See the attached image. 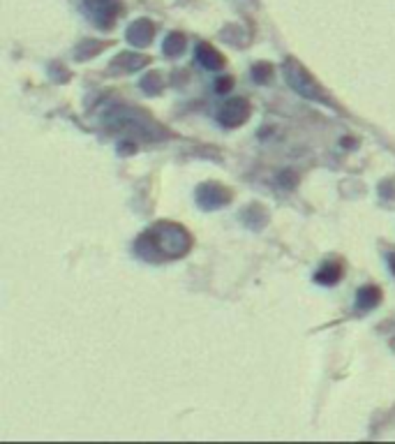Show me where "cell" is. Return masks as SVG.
Listing matches in <instances>:
<instances>
[{
    "label": "cell",
    "mask_w": 395,
    "mask_h": 444,
    "mask_svg": "<svg viewBox=\"0 0 395 444\" xmlns=\"http://www.w3.org/2000/svg\"><path fill=\"white\" fill-rule=\"evenodd\" d=\"M139 246H148L146 257H164V259H178L192 246V236L176 222H159L139 239Z\"/></svg>",
    "instance_id": "1"
},
{
    "label": "cell",
    "mask_w": 395,
    "mask_h": 444,
    "mask_svg": "<svg viewBox=\"0 0 395 444\" xmlns=\"http://www.w3.org/2000/svg\"><path fill=\"white\" fill-rule=\"evenodd\" d=\"M381 301V289L374 287V284H367V287L358 289V296H356V303L360 310H370L374 305H379Z\"/></svg>",
    "instance_id": "9"
},
{
    "label": "cell",
    "mask_w": 395,
    "mask_h": 444,
    "mask_svg": "<svg viewBox=\"0 0 395 444\" xmlns=\"http://www.w3.org/2000/svg\"><path fill=\"white\" fill-rule=\"evenodd\" d=\"M388 264H391V268H393V273H395V253L388 257Z\"/></svg>",
    "instance_id": "14"
},
{
    "label": "cell",
    "mask_w": 395,
    "mask_h": 444,
    "mask_svg": "<svg viewBox=\"0 0 395 444\" xmlns=\"http://www.w3.org/2000/svg\"><path fill=\"white\" fill-rule=\"evenodd\" d=\"M270 74H273V65H268V62H261V65L254 67V79L256 81L266 83V81H270Z\"/></svg>",
    "instance_id": "11"
},
{
    "label": "cell",
    "mask_w": 395,
    "mask_h": 444,
    "mask_svg": "<svg viewBox=\"0 0 395 444\" xmlns=\"http://www.w3.org/2000/svg\"><path fill=\"white\" fill-rule=\"evenodd\" d=\"M197 199L201 201V206L218 208V206H225L227 201L231 199V192H229L227 187L218 185V183H206L197 190Z\"/></svg>",
    "instance_id": "5"
},
{
    "label": "cell",
    "mask_w": 395,
    "mask_h": 444,
    "mask_svg": "<svg viewBox=\"0 0 395 444\" xmlns=\"http://www.w3.org/2000/svg\"><path fill=\"white\" fill-rule=\"evenodd\" d=\"M88 14L93 17V21L100 28H109L114 26V21L118 17V0H83Z\"/></svg>",
    "instance_id": "4"
},
{
    "label": "cell",
    "mask_w": 395,
    "mask_h": 444,
    "mask_svg": "<svg viewBox=\"0 0 395 444\" xmlns=\"http://www.w3.org/2000/svg\"><path fill=\"white\" fill-rule=\"evenodd\" d=\"M284 72V79L289 81V86L296 90V93H301L303 97H310V100H319V102H326L324 97V90L319 88V83L312 79V74L305 69L301 62L289 58L287 62H284L282 67Z\"/></svg>",
    "instance_id": "2"
},
{
    "label": "cell",
    "mask_w": 395,
    "mask_h": 444,
    "mask_svg": "<svg viewBox=\"0 0 395 444\" xmlns=\"http://www.w3.org/2000/svg\"><path fill=\"white\" fill-rule=\"evenodd\" d=\"M249 111H252V107H249L245 97H231V100L222 104L218 118L225 128H238V125H243L249 118Z\"/></svg>",
    "instance_id": "3"
},
{
    "label": "cell",
    "mask_w": 395,
    "mask_h": 444,
    "mask_svg": "<svg viewBox=\"0 0 395 444\" xmlns=\"http://www.w3.org/2000/svg\"><path fill=\"white\" fill-rule=\"evenodd\" d=\"M185 51V37L180 33H171L164 42V53L166 56H180Z\"/></svg>",
    "instance_id": "10"
},
{
    "label": "cell",
    "mask_w": 395,
    "mask_h": 444,
    "mask_svg": "<svg viewBox=\"0 0 395 444\" xmlns=\"http://www.w3.org/2000/svg\"><path fill=\"white\" fill-rule=\"evenodd\" d=\"M152 33H155V28H152L150 21L148 19H139L128 28V40L134 46H146L152 40Z\"/></svg>",
    "instance_id": "6"
},
{
    "label": "cell",
    "mask_w": 395,
    "mask_h": 444,
    "mask_svg": "<svg viewBox=\"0 0 395 444\" xmlns=\"http://www.w3.org/2000/svg\"><path fill=\"white\" fill-rule=\"evenodd\" d=\"M197 56H199V62L206 69H222V65H225L222 53L213 44H208V42H204V44L197 46Z\"/></svg>",
    "instance_id": "7"
},
{
    "label": "cell",
    "mask_w": 395,
    "mask_h": 444,
    "mask_svg": "<svg viewBox=\"0 0 395 444\" xmlns=\"http://www.w3.org/2000/svg\"><path fill=\"white\" fill-rule=\"evenodd\" d=\"M342 262H337V259H328L324 264L322 268L317 271V275H315V280L317 282H322V284H335L340 278H342Z\"/></svg>",
    "instance_id": "8"
},
{
    "label": "cell",
    "mask_w": 395,
    "mask_h": 444,
    "mask_svg": "<svg viewBox=\"0 0 395 444\" xmlns=\"http://www.w3.org/2000/svg\"><path fill=\"white\" fill-rule=\"evenodd\" d=\"M231 86H234V79H231V76H225V79H220L218 83H215V88H218L220 93H227V90H231Z\"/></svg>",
    "instance_id": "13"
},
{
    "label": "cell",
    "mask_w": 395,
    "mask_h": 444,
    "mask_svg": "<svg viewBox=\"0 0 395 444\" xmlns=\"http://www.w3.org/2000/svg\"><path fill=\"white\" fill-rule=\"evenodd\" d=\"M143 88H148L150 93H157V88H159V76H157V72L152 74V76H146V79H143Z\"/></svg>",
    "instance_id": "12"
}]
</instances>
